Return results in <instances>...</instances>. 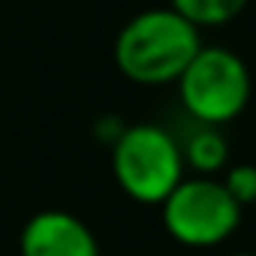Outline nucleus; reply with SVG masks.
Here are the masks:
<instances>
[{
	"mask_svg": "<svg viewBox=\"0 0 256 256\" xmlns=\"http://www.w3.org/2000/svg\"><path fill=\"white\" fill-rule=\"evenodd\" d=\"M202 48V34L172 6L133 16L114 40V64L124 78L145 88L175 84L193 54Z\"/></svg>",
	"mask_w": 256,
	"mask_h": 256,
	"instance_id": "f257e3e1",
	"label": "nucleus"
},
{
	"mask_svg": "<svg viewBox=\"0 0 256 256\" xmlns=\"http://www.w3.org/2000/svg\"><path fill=\"white\" fill-rule=\"evenodd\" d=\"M181 142L160 124H130L112 142V175L139 205H160L184 178Z\"/></svg>",
	"mask_w": 256,
	"mask_h": 256,
	"instance_id": "f03ea898",
	"label": "nucleus"
},
{
	"mask_svg": "<svg viewBox=\"0 0 256 256\" xmlns=\"http://www.w3.org/2000/svg\"><path fill=\"white\" fill-rule=\"evenodd\" d=\"M178 100L196 124L223 126L235 120L253 94L250 70L232 48L202 46L178 76Z\"/></svg>",
	"mask_w": 256,
	"mask_h": 256,
	"instance_id": "7ed1b4c3",
	"label": "nucleus"
},
{
	"mask_svg": "<svg viewBox=\"0 0 256 256\" xmlns=\"http://www.w3.org/2000/svg\"><path fill=\"white\" fill-rule=\"evenodd\" d=\"M166 232L193 250H208L223 244L241 226V205L226 193L223 181L214 175L181 178L178 187L160 202Z\"/></svg>",
	"mask_w": 256,
	"mask_h": 256,
	"instance_id": "20e7f679",
	"label": "nucleus"
},
{
	"mask_svg": "<svg viewBox=\"0 0 256 256\" xmlns=\"http://www.w3.org/2000/svg\"><path fill=\"white\" fill-rule=\"evenodd\" d=\"M18 250L22 256H100V241L82 217L48 208L24 223Z\"/></svg>",
	"mask_w": 256,
	"mask_h": 256,
	"instance_id": "39448f33",
	"label": "nucleus"
},
{
	"mask_svg": "<svg viewBox=\"0 0 256 256\" xmlns=\"http://www.w3.org/2000/svg\"><path fill=\"white\" fill-rule=\"evenodd\" d=\"M181 157H184V166L193 169L196 175H214L217 178V172L226 169V163H229V142L220 133V126L199 124L181 142Z\"/></svg>",
	"mask_w": 256,
	"mask_h": 256,
	"instance_id": "423d86ee",
	"label": "nucleus"
},
{
	"mask_svg": "<svg viewBox=\"0 0 256 256\" xmlns=\"http://www.w3.org/2000/svg\"><path fill=\"white\" fill-rule=\"evenodd\" d=\"M181 18H187L193 28L205 30V28H223L229 22H235L247 0H172L169 4Z\"/></svg>",
	"mask_w": 256,
	"mask_h": 256,
	"instance_id": "0eeeda50",
	"label": "nucleus"
},
{
	"mask_svg": "<svg viewBox=\"0 0 256 256\" xmlns=\"http://www.w3.org/2000/svg\"><path fill=\"white\" fill-rule=\"evenodd\" d=\"M220 181H223L226 193H229L241 208L256 205V166H253V163H235V166H229V172H226Z\"/></svg>",
	"mask_w": 256,
	"mask_h": 256,
	"instance_id": "6e6552de",
	"label": "nucleus"
},
{
	"mask_svg": "<svg viewBox=\"0 0 256 256\" xmlns=\"http://www.w3.org/2000/svg\"><path fill=\"white\" fill-rule=\"evenodd\" d=\"M229 256H256V253H250V250H241V253H229Z\"/></svg>",
	"mask_w": 256,
	"mask_h": 256,
	"instance_id": "1a4fd4ad",
	"label": "nucleus"
},
{
	"mask_svg": "<svg viewBox=\"0 0 256 256\" xmlns=\"http://www.w3.org/2000/svg\"><path fill=\"white\" fill-rule=\"evenodd\" d=\"M253 208H256V205H253Z\"/></svg>",
	"mask_w": 256,
	"mask_h": 256,
	"instance_id": "9d476101",
	"label": "nucleus"
}]
</instances>
